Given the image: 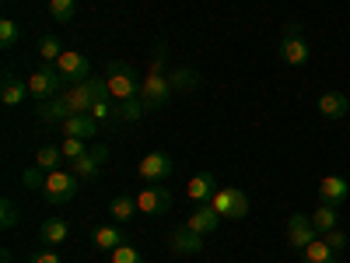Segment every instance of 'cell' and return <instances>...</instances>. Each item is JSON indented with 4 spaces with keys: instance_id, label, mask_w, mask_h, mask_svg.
Masks as SVG:
<instances>
[{
    "instance_id": "cell-1",
    "label": "cell",
    "mask_w": 350,
    "mask_h": 263,
    "mask_svg": "<svg viewBox=\"0 0 350 263\" xmlns=\"http://www.w3.org/2000/svg\"><path fill=\"white\" fill-rule=\"evenodd\" d=\"M165 56H168V49H165V42H158L151 71L140 77V102L148 105V112L161 109L168 102V95H172V84H168V74H165Z\"/></svg>"
},
{
    "instance_id": "cell-2",
    "label": "cell",
    "mask_w": 350,
    "mask_h": 263,
    "mask_svg": "<svg viewBox=\"0 0 350 263\" xmlns=\"http://www.w3.org/2000/svg\"><path fill=\"white\" fill-rule=\"evenodd\" d=\"M105 84H109V95L112 102H130V99H140V77L133 74L130 64L116 60L105 67Z\"/></svg>"
},
{
    "instance_id": "cell-3",
    "label": "cell",
    "mask_w": 350,
    "mask_h": 263,
    "mask_svg": "<svg viewBox=\"0 0 350 263\" xmlns=\"http://www.w3.org/2000/svg\"><path fill=\"white\" fill-rule=\"evenodd\" d=\"M280 60L287 67H305L312 60V49L305 42V28L298 21H287L284 36H280Z\"/></svg>"
},
{
    "instance_id": "cell-4",
    "label": "cell",
    "mask_w": 350,
    "mask_h": 263,
    "mask_svg": "<svg viewBox=\"0 0 350 263\" xmlns=\"http://www.w3.org/2000/svg\"><path fill=\"white\" fill-rule=\"evenodd\" d=\"M77 175L67 172V168H56L46 175V183H42V200L53 203V208H60V203H70L77 197Z\"/></svg>"
},
{
    "instance_id": "cell-5",
    "label": "cell",
    "mask_w": 350,
    "mask_h": 263,
    "mask_svg": "<svg viewBox=\"0 0 350 263\" xmlns=\"http://www.w3.org/2000/svg\"><path fill=\"white\" fill-rule=\"evenodd\" d=\"M211 203H214V211L221 214V218H228V221H242V218H249V197H245V190H235V186H224V190H217L214 197H211Z\"/></svg>"
},
{
    "instance_id": "cell-6",
    "label": "cell",
    "mask_w": 350,
    "mask_h": 263,
    "mask_svg": "<svg viewBox=\"0 0 350 263\" xmlns=\"http://www.w3.org/2000/svg\"><path fill=\"white\" fill-rule=\"evenodd\" d=\"M28 81V95H32L36 102H46V99H56L64 92V77H60V71L56 67H39V71H32L25 77Z\"/></svg>"
},
{
    "instance_id": "cell-7",
    "label": "cell",
    "mask_w": 350,
    "mask_h": 263,
    "mask_svg": "<svg viewBox=\"0 0 350 263\" xmlns=\"http://www.w3.org/2000/svg\"><path fill=\"white\" fill-rule=\"evenodd\" d=\"M53 67L60 71L64 84H81V81L92 77V64H88V56L77 53V49H64V56H60V60H56Z\"/></svg>"
},
{
    "instance_id": "cell-8",
    "label": "cell",
    "mask_w": 350,
    "mask_h": 263,
    "mask_svg": "<svg viewBox=\"0 0 350 263\" xmlns=\"http://www.w3.org/2000/svg\"><path fill=\"white\" fill-rule=\"evenodd\" d=\"M137 208H140V214H151V218L168 214V208H172V193H168L161 183H148V186L137 193Z\"/></svg>"
},
{
    "instance_id": "cell-9",
    "label": "cell",
    "mask_w": 350,
    "mask_h": 263,
    "mask_svg": "<svg viewBox=\"0 0 350 263\" xmlns=\"http://www.w3.org/2000/svg\"><path fill=\"white\" fill-rule=\"evenodd\" d=\"M319 239V231H315V225H312V214H291L287 218V246L291 249H305V246H312Z\"/></svg>"
},
{
    "instance_id": "cell-10",
    "label": "cell",
    "mask_w": 350,
    "mask_h": 263,
    "mask_svg": "<svg viewBox=\"0 0 350 263\" xmlns=\"http://www.w3.org/2000/svg\"><path fill=\"white\" fill-rule=\"evenodd\" d=\"M172 158L165 155V151H151V155H144L140 158V165H137V175L144 183H165L168 175H172Z\"/></svg>"
},
{
    "instance_id": "cell-11",
    "label": "cell",
    "mask_w": 350,
    "mask_h": 263,
    "mask_svg": "<svg viewBox=\"0 0 350 263\" xmlns=\"http://www.w3.org/2000/svg\"><path fill=\"white\" fill-rule=\"evenodd\" d=\"M168 246H172V253H179V256H200L203 253V236H196L189 225H179L172 231Z\"/></svg>"
},
{
    "instance_id": "cell-12",
    "label": "cell",
    "mask_w": 350,
    "mask_h": 263,
    "mask_svg": "<svg viewBox=\"0 0 350 263\" xmlns=\"http://www.w3.org/2000/svg\"><path fill=\"white\" fill-rule=\"evenodd\" d=\"M105 162H109V148H105V144H98V148H92L84 158L74 162V175H77V179H84V183H92Z\"/></svg>"
},
{
    "instance_id": "cell-13",
    "label": "cell",
    "mask_w": 350,
    "mask_h": 263,
    "mask_svg": "<svg viewBox=\"0 0 350 263\" xmlns=\"http://www.w3.org/2000/svg\"><path fill=\"white\" fill-rule=\"evenodd\" d=\"M315 109H319L323 120H343V116L350 112V95H343V92H323V95H319V102H315Z\"/></svg>"
},
{
    "instance_id": "cell-14",
    "label": "cell",
    "mask_w": 350,
    "mask_h": 263,
    "mask_svg": "<svg viewBox=\"0 0 350 263\" xmlns=\"http://www.w3.org/2000/svg\"><path fill=\"white\" fill-rule=\"evenodd\" d=\"M60 127H64V137H81V140H92L98 134V120L92 112H74V116H67Z\"/></svg>"
},
{
    "instance_id": "cell-15",
    "label": "cell",
    "mask_w": 350,
    "mask_h": 263,
    "mask_svg": "<svg viewBox=\"0 0 350 263\" xmlns=\"http://www.w3.org/2000/svg\"><path fill=\"white\" fill-rule=\"evenodd\" d=\"M193 231H196V236H203V239H207V236H214V231H217V225H221V214L214 211V203H200V208L189 214V221H186Z\"/></svg>"
},
{
    "instance_id": "cell-16",
    "label": "cell",
    "mask_w": 350,
    "mask_h": 263,
    "mask_svg": "<svg viewBox=\"0 0 350 263\" xmlns=\"http://www.w3.org/2000/svg\"><path fill=\"white\" fill-rule=\"evenodd\" d=\"M28 99V81H21V77H14L11 71H4V77H0V102H4L8 109H14V105H21Z\"/></svg>"
},
{
    "instance_id": "cell-17",
    "label": "cell",
    "mask_w": 350,
    "mask_h": 263,
    "mask_svg": "<svg viewBox=\"0 0 350 263\" xmlns=\"http://www.w3.org/2000/svg\"><path fill=\"white\" fill-rule=\"evenodd\" d=\"M347 197H350V183L343 179V175H326V179L319 183V200H323V203H333V208H340Z\"/></svg>"
},
{
    "instance_id": "cell-18",
    "label": "cell",
    "mask_w": 350,
    "mask_h": 263,
    "mask_svg": "<svg viewBox=\"0 0 350 263\" xmlns=\"http://www.w3.org/2000/svg\"><path fill=\"white\" fill-rule=\"evenodd\" d=\"M133 214H140L137 197H130V193H116V197L109 200V218H112L116 225H130Z\"/></svg>"
},
{
    "instance_id": "cell-19",
    "label": "cell",
    "mask_w": 350,
    "mask_h": 263,
    "mask_svg": "<svg viewBox=\"0 0 350 263\" xmlns=\"http://www.w3.org/2000/svg\"><path fill=\"white\" fill-rule=\"evenodd\" d=\"M92 242H95V249L112 253V249H120V246H123V242H130V239H126V231H123L120 225H102V228H95Z\"/></svg>"
},
{
    "instance_id": "cell-20",
    "label": "cell",
    "mask_w": 350,
    "mask_h": 263,
    "mask_svg": "<svg viewBox=\"0 0 350 263\" xmlns=\"http://www.w3.org/2000/svg\"><path fill=\"white\" fill-rule=\"evenodd\" d=\"M189 200L196 203H211V197L217 193V179H214V172H196L193 179H189Z\"/></svg>"
},
{
    "instance_id": "cell-21",
    "label": "cell",
    "mask_w": 350,
    "mask_h": 263,
    "mask_svg": "<svg viewBox=\"0 0 350 263\" xmlns=\"http://www.w3.org/2000/svg\"><path fill=\"white\" fill-rule=\"evenodd\" d=\"M36 116H39L42 123H64L67 116H74V112H70V105H67V99H64V95H56V99H46V102H39Z\"/></svg>"
},
{
    "instance_id": "cell-22",
    "label": "cell",
    "mask_w": 350,
    "mask_h": 263,
    "mask_svg": "<svg viewBox=\"0 0 350 263\" xmlns=\"http://www.w3.org/2000/svg\"><path fill=\"white\" fill-rule=\"evenodd\" d=\"M312 225H315V231H319V239L329 236L333 228H340V214H336L333 203H319V208L312 211Z\"/></svg>"
},
{
    "instance_id": "cell-23",
    "label": "cell",
    "mask_w": 350,
    "mask_h": 263,
    "mask_svg": "<svg viewBox=\"0 0 350 263\" xmlns=\"http://www.w3.org/2000/svg\"><path fill=\"white\" fill-rule=\"evenodd\" d=\"M67 236H70V228H67L64 218H46V221L39 225V239H42L46 246H60Z\"/></svg>"
},
{
    "instance_id": "cell-24",
    "label": "cell",
    "mask_w": 350,
    "mask_h": 263,
    "mask_svg": "<svg viewBox=\"0 0 350 263\" xmlns=\"http://www.w3.org/2000/svg\"><path fill=\"white\" fill-rule=\"evenodd\" d=\"M336 260H340V253H333L326 239H315L312 246L301 249V263H336Z\"/></svg>"
},
{
    "instance_id": "cell-25",
    "label": "cell",
    "mask_w": 350,
    "mask_h": 263,
    "mask_svg": "<svg viewBox=\"0 0 350 263\" xmlns=\"http://www.w3.org/2000/svg\"><path fill=\"white\" fill-rule=\"evenodd\" d=\"M64 162H67V158H64V148H60V144H42V148L36 151V165L46 168V172H56Z\"/></svg>"
},
{
    "instance_id": "cell-26",
    "label": "cell",
    "mask_w": 350,
    "mask_h": 263,
    "mask_svg": "<svg viewBox=\"0 0 350 263\" xmlns=\"http://www.w3.org/2000/svg\"><path fill=\"white\" fill-rule=\"evenodd\" d=\"M200 81V74L193 67H179V71H172L168 74V84H172V92H193Z\"/></svg>"
},
{
    "instance_id": "cell-27",
    "label": "cell",
    "mask_w": 350,
    "mask_h": 263,
    "mask_svg": "<svg viewBox=\"0 0 350 263\" xmlns=\"http://www.w3.org/2000/svg\"><path fill=\"white\" fill-rule=\"evenodd\" d=\"M49 18L60 25H70L77 18V0H49Z\"/></svg>"
},
{
    "instance_id": "cell-28",
    "label": "cell",
    "mask_w": 350,
    "mask_h": 263,
    "mask_svg": "<svg viewBox=\"0 0 350 263\" xmlns=\"http://www.w3.org/2000/svg\"><path fill=\"white\" fill-rule=\"evenodd\" d=\"M92 116H95L98 123H102V120H112V116H116V109H112V95H109V84L95 95V102H92Z\"/></svg>"
},
{
    "instance_id": "cell-29",
    "label": "cell",
    "mask_w": 350,
    "mask_h": 263,
    "mask_svg": "<svg viewBox=\"0 0 350 263\" xmlns=\"http://www.w3.org/2000/svg\"><path fill=\"white\" fill-rule=\"evenodd\" d=\"M39 56H42L46 64H56V60L64 56V46H60V39H56V36H42V39H39Z\"/></svg>"
},
{
    "instance_id": "cell-30",
    "label": "cell",
    "mask_w": 350,
    "mask_h": 263,
    "mask_svg": "<svg viewBox=\"0 0 350 263\" xmlns=\"http://www.w3.org/2000/svg\"><path fill=\"white\" fill-rule=\"evenodd\" d=\"M18 39H21L18 21L4 18V21H0V49H14V46H18Z\"/></svg>"
},
{
    "instance_id": "cell-31",
    "label": "cell",
    "mask_w": 350,
    "mask_h": 263,
    "mask_svg": "<svg viewBox=\"0 0 350 263\" xmlns=\"http://www.w3.org/2000/svg\"><path fill=\"white\" fill-rule=\"evenodd\" d=\"M60 148H64V158H67V162H77V158L88 155V140H81V137H64Z\"/></svg>"
},
{
    "instance_id": "cell-32",
    "label": "cell",
    "mask_w": 350,
    "mask_h": 263,
    "mask_svg": "<svg viewBox=\"0 0 350 263\" xmlns=\"http://www.w3.org/2000/svg\"><path fill=\"white\" fill-rule=\"evenodd\" d=\"M144 112H148V105H144L140 99H130V102H120V109H116V120H140Z\"/></svg>"
},
{
    "instance_id": "cell-33",
    "label": "cell",
    "mask_w": 350,
    "mask_h": 263,
    "mask_svg": "<svg viewBox=\"0 0 350 263\" xmlns=\"http://www.w3.org/2000/svg\"><path fill=\"white\" fill-rule=\"evenodd\" d=\"M109 256H112V263H144V256H140V249L133 242H123L120 249H112Z\"/></svg>"
},
{
    "instance_id": "cell-34",
    "label": "cell",
    "mask_w": 350,
    "mask_h": 263,
    "mask_svg": "<svg viewBox=\"0 0 350 263\" xmlns=\"http://www.w3.org/2000/svg\"><path fill=\"white\" fill-rule=\"evenodd\" d=\"M18 218H21V214H18V208H14V200H11V197H4V200H0V228H4V231H8V228H14V225H18Z\"/></svg>"
},
{
    "instance_id": "cell-35",
    "label": "cell",
    "mask_w": 350,
    "mask_h": 263,
    "mask_svg": "<svg viewBox=\"0 0 350 263\" xmlns=\"http://www.w3.org/2000/svg\"><path fill=\"white\" fill-rule=\"evenodd\" d=\"M46 168H39V165H32V168H25L21 172V183L28 186V190H42V183H46Z\"/></svg>"
},
{
    "instance_id": "cell-36",
    "label": "cell",
    "mask_w": 350,
    "mask_h": 263,
    "mask_svg": "<svg viewBox=\"0 0 350 263\" xmlns=\"http://www.w3.org/2000/svg\"><path fill=\"white\" fill-rule=\"evenodd\" d=\"M323 239L329 242V249H333V253H343V249L350 246V236H347V231H340V228H333L329 236H323Z\"/></svg>"
},
{
    "instance_id": "cell-37",
    "label": "cell",
    "mask_w": 350,
    "mask_h": 263,
    "mask_svg": "<svg viewBox=\"0 0 350 263\" xmlns=\"http://www.w3.org/2000/svg\"><path fill=\"white\" fill-rule=\"evenodd\" d=\"M28 263H60V256H56L53 249H39L32 260H28Z\"/></svg>"
},
{
    "instance_id": "cell-38",
    "label": "cell",
    "mask_w": 350,
    "mask_h": 263,
    "mask_svg": "<svg viewBox=\"0 0 350 263\" xmlns=\"http://www.w3.org/2000/svg\"><path fill=\"white\" fill-rule=\"evenodd\" d=\"M0 263H11V249H0Z\"/></svg>"
}]
</instances>
